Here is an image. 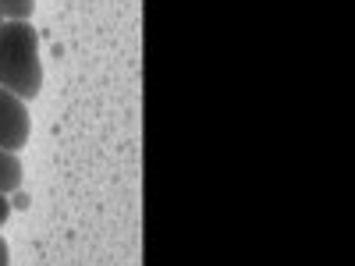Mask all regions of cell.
<instances>
[{
  "mask_svg": "<svg viewBox=\"0 0 355 266\" xmlns=\"http://www.w3.org/2000/svg\"><path fill=\"white\" fill-rule=\"evenodd\" d=\"M0 89L25 103L43 93V50L33 21H0Z\"/></svg>",
  "mask_w": 355,
  "mask_h": 266,
  "instance_id": "6da1fadb",
  "label": "cell"
},
{
  "mask_svg": "<svg viewBox=\"0 0 355 266\" xmlns=\"http://www.w3.org/2000/svg\"><path fill=\"white\" fill-rule=\"evenodd\" d=\"M33 135V117H28V103L8 89H0V150L21 153Z\"/></svg>",
  "mask_w": 355,
  "mask_h": 266,
  "instance_id": "7a4b0ae2",
  "label": "cell"
},
{
  "mask_svg": "<svg viewBox=\"0 0 355 266\" xmlns=\"http://www.w3.org/2000/svg\"><path fill=\"white\" fill-rule=\"evenodd\" d=\"M21 188V160L18 153H8L0 150V192H18Z\"/></svg>",
  "mask_w": 355,
  "mask_h": 266,
  "instance_id": "3957f363",
  "label": "cell"
},
{
  "mask_svg": "<svg viewBox=\"0 0 355 266\" xmlns=\"http://www.w3.org/2000/svg\"><path fill=\"white\" fill-rule=\"evenodd\" d=\"M36 0H0V18L4 21H33Z\"/></svg>",
  "mask_w": 355,
  "mask_h": 266,
  "instance_id": "277c9868",
  "label": "cell"
},
{
  "mask_svg": "<svg viewBox=\"0 0 355 266\" xmlns=\"http://www.w3.org/2000/svg\"><path fill=\"white\" fill-rule=\"evenodd\" d=\"M11 210H15V206H11V195H8V192H0V227L11 220Z\"/></svg>",
  "mask_w": 355,
  "mask_h": 266,
  "instance_id": "5b68a950",
  "label": "cell"
},
{
  "mask_svg": "<svg viewBox=\"0 0 355 266\" xmlns=\"http://www.w3.org/2000/svg\"><path fill=\"white\" fill-rule=\"evenodd\" d=\"M0 266H11V249L4 242V234H0Z\"/></svg>",
  "mask_w": 355,
  "mask_h": 266,
  "instance_id": "8992f818",
  "label": "cell"
},
{
  "mask_svg": "<svg viewBox=\"0 0 355 266\" xmlns=\"http://www.w3.org/2000/svg\"><path fill=\"white\" fill-rule=\"evenodd\" d=\"M0 21H4V18H0Z\"/></svg>",
  "mask_w": 355,
  "mask_h": 266,
  "instance_id": "52a82bcc",
  "label": "cell"
}]
</instances>
